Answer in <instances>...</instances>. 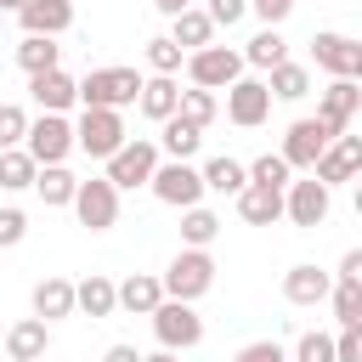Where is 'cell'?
Listing matches in <instances>:
<instances>
[{
	"instance_id": "6da1fadb",
	"label": "cell",
	"mask_w": 362,
	"mask_h": 362,
	"mask_svg": "<svg viewBox=\"0 0 362 362\" xmlns=\"http://www.w3.org/2000/svg\"><path fill=\"white\" fill-rule=\"evenodd\" d=\"M164 300H204L209 288H215V260H209V249H181L170 266H164Z\"/></svg>"
},
{
	"instance_id": "7a4b0ae2",
	"label": "cell",
	"mask_w": 362,
	"mask_h": 362,
	"mask_svg": "<svg viewBox=\"0 0 362 362\" xmlns=\"http://www.w3.org/2000/svg\"><path fill=\"white\" fill-rule=\"evenodd\" d=\"M136 96H141V74H136V68H90V74L79 79V102H85V107H113V113H124Z\"/></svg>"
},
{
	"instance_id": "3957f363",
	"label": "cell",
	"mask_w": 362,
	"mask_h": 362,
	"mask_svg": "<svg viewBox=\"0 0 362 362\" xmlns=\"http://www.w3.org/2000/svg\"><path fill=\"white\" fill-rule=\"evenodd\" d=\"M124 141H130V136H124V113H113V107H85V113L74 119V147L90 153V158H102V164H107Z\"/></svg>"
},
{
	"instance_id": "277c9868",
	"label": "cell",
	"mask_w": 362,
	"mask_h": 362,
	"mask_svg": "<svg viewBox=\"0 0 362 362\" xmlns=\"http://www.w3.org/2000/svg\"><path fill=\"white\" fill-rule=\"evenodd\" d=\"M187 79H192L198 90H232V85L243 79V51H232V45H204V51L187 57Z\"/></svg>"
},
{
	"instance_id": "5b68a950",
	"label": "cell",
	"mask_w": 362,
	"mask_h": 362,
	"mask_svg": "<svg viewBox=\"0 0 362 362\" xmlns=\"http://www.w3.org/2000/svg\"><path fill=\"white\" fill-rule=\"evenodd\" d=\"M28 158L34 164H68V153H74V119L68 113H40V119H28Z\"/></svg>"
},
{
	"instance_id": "8992f818",
	"label": "cell",
	"mask_w": 362,
	"mask_h": 362,
	"mask_svg": "<svg viewBox=\"0 0 362 362\" xmlns=\"http://www.w3.org/2000/svg\"><path fill=\"white\" fill-rule=\"evenodd\" d=\"M153 198L158 204H170V209H198V198H204V170H192V164H181V158H170V164H158L153 170Z\"/></svg>"
},
{
	"instance_id": "52a82bcc",
	"label": "cell",
	"mask_w": 362,
	"mask_h": 362,
	"mask_svg": "<svg viewBox=\"0 0 362 362\" xmlns=\"http://www.w3.org/2000/svg\"><path fill=\"white\" fill-rule=\"evenodd\" d=\"M68 209L79 215L85 232H107V226L119 221V187H113L107 175H90V181H79V192H74Z\"/></svg>"
},
{
	"instance_id": "ba28073f",
	"label": "cell",
	"mask_w": 362,
	"mask_h": 362,
	"mask_svg": "<svg viewBox=\"0 0 362 362\" xmlns=\"http://www.w3.org/2000/svg\"><path fill=\"white\" fill-rule=\"evenodd\" d=\"M328 209H334V187H322L317 175L288 181V192H283V215H288L300 232H317V226L328 221Z\"/></svg>"
},
{
	"instance_id": "9c48e42d",
	"label": "cell",
	"mask_w": 362,
	"mask_h": 362,
	"mask_svg": "<svg viewBox=\"0 0 362 362\" xmlns=\"http://www.w3.org/2000/svg\"><path fill=\"white\" fill-rule=\"evenodd\" d=\"M153 334H158L164 351H192V345H204V317L187 300H164L153 311Z\"/></svg>"
},
{
	"instance_id": "30bf717a",
	"label": "cell",
	"mask_w": 362,
	"mask_h": 362,
	"mask_svg": "<svg viewBox=\"0 0 362 362\" xmlns=\"http://www.w3.org/2000/svg\"><path fill=\"white\" fill-rule=\"evenodd\" d=\"M153 170H158V141H147V136L124 141V147L107 158V181H113L119 192H130V187H147V181H153Z\"/></svg>"
},
{
	"instance_id": "8fae6325",
	"label": "cell",
	"mask_w": 362,
	"mask_h": 362,
	"mask_svg": "<svg viewBox=\"0 0 362 362\" xmlns=\"http://www.w3.org/2000/svg\"><path fill=\"white\" fill-rule=\"evenodd\" d=\"M328 141H334V130L322 119H294L288 136H283V164L288 170H317V158L328 153Z\"/></svg>"
},
{
	"instance_id": "7c38bea8",
	"label": "cell",
	"mask_w": 362,
	"mask_h": 362,
	"mask_svg": "<svg viewBox=\"0 0 362 362\" xmlns=\"http://www.w3.org/2000/svg\"><path fill=\"white\" fill-rule=\"evenodd\" d=\"M356 113H362V85H356V79H328V85L317 90V119H322L334 136H345Z\"/></svg>"
},
{
	"instance_id": "4fadbf2b",
	"label": "cell",
	"mask_w": 362,
	"mask_h": 362,
	"mask_svg": "<svg viewBox=\"0 0 362 362\" xmlns=\"http://www.w3.org/2000/svg\"><path fill=\"white\" fill-rule=\"evenodd\" d=\"M266 113H272V90H266V79H238L232 90H226V119L238 124V130H255V124H266Z\"/></svg>"
},
{
	"instance_id": "5bb4252c",
	"label": "cell",
	"mask_w": 362,
	"mask_h": 362,
	"mask_svg": "<svg viewBox=\"0 0 362 362\" xmlns=\"http://www.w3.org/2000/svg\"><path fill=\"white\" fill-rule=\"evenodd\" d=\"M322 187H339V181H356L362 175V136H334L328 141V153L317 158V170H311Z\"/></svg>"
},
{
	"instance_id": "9a60e30c",
	"label": "cell",
	"mask_w": 362,
	"mask_h": 362,
	"mask_svg": "<svg viewBox=\"0 0 362 362\" xmlns=\"http://www.w3.org/2000/svg\"><path fill=\"white\" fill-rule=\"evenodd\" d=\"M356 40H345V34H334V28H322V34H311V62L328 74V79H351L356 74Z\"/></svg>"
},
{
	"instance_id": "2e32d148",
	"label": "cell",
	"mask_w": 362,
	"mask_h": 362,
	"mask_svg": "<svg viewBox=\"0 0 362 362\" xmlns=\"http://www.w3.org/2000/svg\"><path fill=\"white\" fill-rule=\"evenodd\" d=\"M328 294H334V277H328L322 266L300 260V266L283 272V300H288V305H322Z\"/></svg>"
},
{
	"instance_id": "e0dca14e",
	"label": "cell",
	"mask_w": 362,
	"mask_h": 362,
	"mask_svg": "<svg viewBox=\"0 0 362 362\" xmlns=\"http://www.w3.org/2000/svg\"><path fill=\"white\" fill-rule=\"evenodd\" d=\"M45 351H51V322L17 317V322L6 328V356H11V362H40Z\"/></svg>"
},
{
	"instance_id": "ac0fdd59",
	"label": "cell",
	"mask_w": 362,
	"mask_h": 362,
	"mask_svg": "<svg viewBox=\"0 0 362 362\" xmlns=\"http://www.w3.org/2000/svg\"><path fill=\"white\" fill-rule=\"evenodd\" d=\"M28 305H34V317H40V322H62V317H74V283L51 272V277H40V283H34Z\"/></svg>"
},
{
	"instance_id": "d6986e66",
	"label": "cell",
	"mask_w": 362,
	"mask_h": 362,
	"mask_svg": "<svg viewBox=\"0 0 362 362\" xmlns=\"http://www.w3.org/2000/svg\"><path fill=\"white\" fill-rule=\"evenodd\" d=\"M17 23H23V34H45V40H57V34L74 23V0H28V6L17 11Z\"/></svg>"
},
{
	"instance_id": "ffe728a7",
	"label": "cell",
	"mask_w": 362,
	"mask_h": 362,
	"mask_svg": "<svg viewBox=\"0 0 362 362\" xmlns=\"http://www.w3.org/2000/svg\"><path fill=\"white\" fill-rule=\"evenodd\" d=\"M28 90H34L40 113H68V107L79 102V79H68L62 68H51V74H34V79H28Z\"/></svg>"
},
{
	"instance_id": "44dd1931",
	"label": "cell",
	"mask_w": 362,
	"mask_h": 362,
	"mask_svg": "<svg viewBox=\"0 0 362 362\" xmlns=\"http://www.w3.org/2000/svg\"><path fill=\"white\" fill-rule=\"evenodd\" d=\"M74 311H85V317H113V311H119V283L102 277V272L79 277V283H74Z\"/></svg>"
},
{
	"instance_id": "7402d4cb",
	"label": "cell",
	"mask_w": 362,
	"mask_h": 362,
	"mask_svg": "<svg viewBox=\"0 0 362 362\" xmlns=\"http://www.w3.org/2000/svg\"><path fill=\"white\" fill-rule=\"evenodd\" d=\"M164 305V283L153 277V272H130L124 283H119V311H130V317H153Z\"/></svg>"
},
{
	"instance_id": "603a6c76",
	"label": "cell",
	"mask_w": 362,
	"mask_h": 362,
	"mask_svg": "<svg viewBox=\"0 0 362 362\" xmlns=\"http://www.w3.org/2000/svg\"><path fill=\"white\" fill-rule=\"evenodd\" d=\"M136 107H141L153 124H164V119H175V113H181V85H175V79H164V74H153V79H141Z\"/></svg>"
},
{
	"instance_id": "cb8c5ba5",
	"label": "cell",
	"mask_w": 362,
	"mask_h": 362,
	"mask_svg": "<svg viewBox=\"0 0 362 362\" xmlns=\"http://www.w3.org/2000/svg\"><path fill=\"white\" fill-rule=\"evenodd\" d=\"M34 192H40V204H45V209H68V204H74V192H79V175H74L68 164H40Z\"/></svg>"
},
{
	"instance_id": "d4e9b609",
	"label": "cell",
	"mask_w": 362,
	"mask_h": 362,
	"mask_svg": "<svg viewBox=\"0 0 362 362\" xmlns=\"http://www.w3.org/2000/svg\"><path fill=\"white\" fill-rule=\"evenodd\" d=\"M238 215L249 221V226H277L283 221V192H272V187H243L238 192Z\"/></svg>"
},
{
	"instance_id": "484cf974",
	"label": "cell",
	"mask_w": 362,
	"mask_h": 362,
	"mask_svg": "<svg viewBox=\"0 0 362 362\" xmlns=\"http://www.w3.org/2000/svg\"><path fill=\"white\" fill-rule=\"evenodd\" d=\"M170 40L192 57V51H204V45H215V23H209V11H181V17H170Z\"/></svg>"
},
{
	"instance_id": "4316f807",
	"label": "cell",
	"mask_w": 362,
	"mask_h": 362,
	"mask_svg": "<svg viewBox=\"0 0 362 362\" xmlns=\"http://www.w3.org/2000/svg\"><path fill=\"white\" fill-rule=\"evenodd\" d=\"M17 68L34 79V74H51V68H62V45L57 40H45V34H23L17 40Z\"/></svg>"
},
{
	"instance_id": "83f0119b",
	"label": "cell",
	"mask_w": 362,
	"mask_h": 362,
	"mask_svg": "<svg viewBox=\"0 0 362 362\" xmlns=\"http://www.w3.org/2000/svg\"><path fill=\"white\" fill-rule=\"evenodd\" d=\"M198 147H204V130H198L192 119H181V113H175V119H164V124H158V153H170V158H181V164H187Z\"/></svg>"
},
{
	"instance_id": "f1b7e54d",
	"label": "cell",
	"mask_w": 362,
	"mask_h": 362,
	"mask_svg": "<svg viewBox=\"0 0 362 362\" xmlns=\"http://www.w3.org/2000/svg\"><path fill=\"white\" fill-rule=\"evenodd\" d=\"M277 62H288V40H283L277 28H260V34L243 45V68H260V74H272Z\"/></svg>"
},
{
	"instance_id": "f546056e",
	"label": "cell",
	"mask_w": 362,
	"mask_h": 362,
	"mask_svg": "<svg viewBox=\"0 0 362 362\" xmlns=\"http://www.w3.org/2000/svg\"><path fill=\"white\" fill-rule=\"evenodd\" d=\"M266 90H272L277 102H300V96H311V68H305V62H277V68L266 74Z\"/></svg>"
},
{
	"instance_id": "4dcf8cb0",
	"label": "cell",
	"mask_w": 362,
	"mask_h": 362,
	"mask_svg": "<svg viewBox=\"0 0 362 362\" xmlns=\"http://www.w3.org/2000/svg\"><path fill=\"white\" fill-rule=\"evenodd\" d=\"M243 187H249V164H238V158H226V153L204 164V192H226V198H238Z\"/></svg>"
},
{
	"instance_id": "1f68e13d",
	"label": "cell",
	"mask_w": 362,
	"mask_h": 362,
	"mask_svg": "<svg viewBox=\"0 0 362 362\" xmlns=\"http://www.w3.org/2000/svg\"><path fill=\"white\" fill-rule=\"evenodd\" d=\"M215 238H221V215L215 209H204V204L198 209H181V243L187 249H209Z\"/></svg>"
},
{
	"instance_id": "d6a6232c",
	"label": "cell",
	"mask_w": 362,
	"mask_h": 362,
	"mask_svg": "<svg viewBox=\"0 0 362 362\" xmlns=\"http://www.w3.org/2000/svg\"><path fill=\"white\" fill-rule=\"evenodd\" d=\"M34 175H40V164L28 158V147L0 153V192H23V187H34Z\"/></svg>"
},
{
	"instance_id": "836d02e7",
	"label": "cell",
	"mask_w": 362,
	"mask_h": 362,
	"mask_svg": "<svg viewBox=\"0 0 362 362\" xmlns=\"http://www.w3.org/2000/svg\"><path fill=\"white\" fill-rule=\"evenodd\" d=\"M249 181H255V187H272V192H288L294 170L283 164V153H260V158L249 164Z\"/></svg>"
},
{
	"instance_id": "e575fe53",
	"label": "cell",
	"mask_w": 362,
	"mask_h": 362,
	"mask_svg": "<svg viewBox=\"0 0 362 362\" xmlns=\"http://www.w3.org/2000/svg\"><path fill=\"white\" fill-rule=\"evenodd\" d=\"M328 305H334L339 328H362V288H356V283H339V277H334V294H328Z\"/></svg>"
},
{
	"instance_id": "d590c367",
	"label": "cell",
	"mask_w": 362,
	"mask_h": 362,
	"mask_svg": "<svg viewBox=\"0 0 362 362\" xmlns=\"http://www.w3.org/2000/svg\"><path fill=\"white\" fill-rule=\"evenodd\" d=\"M181 57H187V51H181V45H175L170 34H158V40H147V68H153V74H164V79H175V74H181Z\"/></svg>"
},
{
	"instance_id": "8d00e7d4",
	"label": "cell",
	"mask_w": 362,
	"mask_h": 362,
	"mask_svg": "<svg viewBox=\"0 0 362 362\" xmlns=\"http://www.w3.org/2000/svg\"><path fill=\"white\" fill-rule=\"evenodd\" d=\"M215 113H221V102H215V90H198V85H187V90H181V119H192V124L204 130V124H209Z\"/></svg>"
},
{
	"instance_id": "74e56055",
	"label": "cell",
	"mask_w": 362,
	"mask_h": 362,
	"mask_svg": "<svg viewBox=\"0 0 362 362\" xmlns=\"http://www.w3.org/2000/svg\"><path fill=\"white\" fill-rule=\"evenodd\" d=\"M28 141V113L17 102H0V153L6 147H23Z\"/></svg>"
},
{
	"instance_id": "f35d334b",
	"label": "cell",
	"mask_w": 362,
	"mask_h": 362,
	"mask_svg": "<svg viewBox=\"0 0 362 362\" xmlns=\"http://www.w3.org/2000/svg\"><path fill=\"white\" fill-rule=\"evenodd\" d=\"M294 362H334V334H300V345H294Z\"/></svg>"
},
{
	"instance_id": "ab89813d",
	"label": "cell",
	"mask_w": 362,
	"mask_h": 362,
	"mask_svg": "<svg viewBox=\"0 0 362 362\" xmlns=\"http://www.w3.org/2000/svg\"><path fill=\"white\" fill-rule=\"evenodd\" d=\"M23 238H28V215L6 204V209H0V249H17Z\"/></svg>"
},
{
	"instance_id": "60d3db41",
	"label": "cell",
	"mask_w": 362,
	"mask_h": 362,
	"mask_svg": "<svg viewBox=\"0 0 362 362\" xmlns=\"http://www.w3.org/2000/svg\"><path fill=\"white\" fill-rule=\"evenodd\" d=\"M204 11H209V23H215V28H232V23H243L249 0H209Z\"/></svg>"
},
{
	"instance_id": "b9f144b4",
	"label": "cell",
	"mask_w": 362,
	"mask_h": 362,
	"mask_svg": "<svg viewBox=\"0 0 362 362\" xmlns=\"http://www.w3.org/2000/svg\"><path fill=\"white\" fill-rule=\"evenodd\" d=\"M232 362H288V351H283L277 339H255V345H243Z\"/></svg>"
},
{
	"instance_id": "7bdbcfd3",
	"label": "cell",
	"mask_w": 362,
	"mask_h": 362,
	"mask_svg": "<svg viewBox=\"0 0 362 362\" xmlns=\"http://www.w3.org/2000/svg\"><path fill=\"white\" fill-rule=\"evenodd\" d=\"M334 362H362V328H339L334 334Z\"/></svg>"
},
{
	"instance_id": "ee69618b",
	"label": "cell",
	"mask_w": 362,
	"mask_h": 362,
	"mask_svg": "<svg viewBox=\"0 0 362 362\" xmlns=\"http://www.w3.org/2000/svg\"><path fill=\"white\" fill-rule=\"evenodd\" d=\"M294 6H300V0H249V11H255V17L266 23V28H277V23H283V17L294 11Z\"/></svg>"
},
{
	"instance_id": "f6af8a7d",
	"label": "cell",
	"mask_w": 362,
	"mask_h": 362,
	"mask_svg": "<svg viewBox=\"0 0 362 362\" xmlns=\"http://www.w3.org/2000/svg\"><path fill=\"white\" fill-rule=\"evenodd\" d=\"M339 283H356V288H362V249H345V260H339Z\"/></svg>"
},
{
	"instance_id": "bcb514c9",
	"label": "cell",
	"mask_w": 362,
	"mask_h": 362,
	"mask_svg": "<svg viewBox=\"0 0 362 362\" xmlns=\"http://www.w3.org/2000/svg\"><path fill=\"white\" fill-rule=\"evenodd\" d=\"M102 362H141V351H136V345H107Z\"/></svg>"
},
{
	"instance_id": "7dc6e473",
	"label": "cell",
	"mask_w": 362,
	"mask_h": 362,
	"mask_svg": "<svg viewBox=\"0 0 362 362\" xmlns=\"http://www.w3.org/2000/svg\"><path fill=\"white\" fill-rule=\"evenodd\" d=\"M164 17H181V11H192V0H153Z\"/></svg>"
},
{
	"instance_id": "c3c4849f",
	"label": "cell",
	"mask_w": 362,
	"mask_h": 362,
	"mask_svg": "<svg viewBox=\"0 0 362 362\" xmlns=\"http://www.w3.org/2000/svg\"><path fill=\"white\" fill-rule=\"evenodd\" d=\"M141 362H181L175 351H153V356H141Z\"/></svg>"
},
{
	"instance_id": "681fc988",
	"label": "cell",
	"mask_w": 362,
	"mask_h": 362,
	"mask_svg": "<svg viewBox=\"0 0 362 362\" xmlns=\"http://www.w3.org/2000/svg\"><path fill=\"white\" fill-rule=\"evenodd\" d=\"M23 6H28V0H0V17H6V11H23Z\"/></svg>"
},
{
	"instance_id": "f907efd6",
	"label": "cell",
	"mask_w": 362,
	"mask_h": 362,
	"mask_svg": "<svg viewBox=\"0 0 362 362\" xmlns=\"http://www.w3.org/2000/svg\"><path fill=\"white\" fill-rule=\"evenodd\" d=\"M351 79H356V85H362V51H356V74H351Z\"/></svg>"
},
{
	"instance_id": "816d5d0a",
	"label": "cell",
	"mask_w": 362,
	"mask_h": 362,
	"mask_svg": "<svg viewBox=\"0 0 362 362\" xmlns=\"http://www.w3.org/2000/svg\"><path fill=\"white\" fill-rule=\"evenodd\" d=\"M356 215H362V175H356Z\"/></svg>"
}]
</instances>
